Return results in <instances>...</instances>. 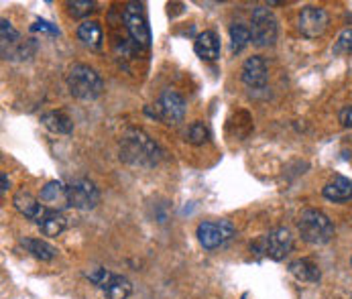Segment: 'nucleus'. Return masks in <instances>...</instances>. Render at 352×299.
Returning <instances> with one entry per match:
<instances>
[{
	"instance_id": "nucleus-24",
	"label": "nucleus",
	"mask_w": 352,
	"mask_h": 299,
	"mask_svg": "<svg viewBox=\"0 0 352 299\" xmlns=\"http://www.w3.org/2000/svg\"><path fill=\"white\" fill-rule=\"evenodd\" d=\"M334 53L342 55V53H352V29H346L338 35L336 43H334Z\"/></svg>"
},
{
	"instance_id": "nucleus-1",
	"label": "nucleus",
	"mask_w": 352,
	"mask_h": 299,
	"mask_svg": "<svg viewBox=\"0 0 352 299\" xmlns=\"http://www.w3.org/2000/svg\"><path fill=\"white\" fill-rule=\"evenodd\" d=\"M120 159L135 167H155L161 159V149L151 137L139 129H129L120 137Z\"/></svg>"
},
{
	"instance_id": "nucleus-25",
	"label": "nucleus",
	"mask_w": 352,
	"mask_h": 299,
	"mask_svg": "<svg viewBox=\"0 0 352 299\" xmlns=\"http://www.w3.org/2000/svg\"><path fill=\"white\" fill-rule=\"evenodd\" d=\"M69 8H72V14L74 16H86L94 10V2L90 0H76V2H69Z\"/></svg>"
},
{
	"instance_id": "nucleus-8",
	"label": "nucleus",
	"mask_w": 352,
	"mask_h": 299,
	"mask_svg": "<svg viewBox=\"0 0 352 299\" xmlns=\"http://www.w3.org/2000/svg\"><path fill=\"white\" fill-rule=\"evenodd\" d=\"M67 198H69V206L72 208L92 210L100 201V192L94 186V181L86 179V177H78V179H74L67 186Z\"/></svg>"
},
{
	"instance_id": "nucleus-5",
	"label": "nucleus",
	"mask_w": 352,
	"mask_h": 299,
	"mask_svg": "<svg viewBox=\"0 0 352 299\" xmlns=\"http://www.w3.org/2000/svg\"><path fill=\"white\" fill-rule=\"evenodd\" d=\"M277 19L267 6H256L252 10L251 19V35L252 43L258 47L273 45L277 41Z\"/></svg>"
},
{
	"instance_id": "nucleus-9",
	"label": "nucleus",
	"mask_w": 352,
	"mask_h": 299,
	"mask_svg": "<svg viewBox=\"0 0 352 299\" xmlns=\"http://www.w3.org/2000/svg\"><path fill=\"white\" fill-rule=\"evenodd\" d=\"M234 234V226L230 220H218V222H200L198 224V241L204 249L212 250L224 245Z\"/></svg>"
},
{
	"instance_id": "nucleus-12",
	"label": "nucleus",
	"mask_w": 352,
	"mask_h": 299,
	"mask_svg": "<svg viewBox=\"0 0 352 299\" xmlns=\"http://www.w3.org/2000/svg\"><path fill=\"white\" fill-rule=\"evenodd\" d=\"M35 222H37V226L41 228V232H43L45 236H57V234H61V232L65 230V226H67L63 214H61L59 210H51L47 206H45V210L41 212V216H39Z\"/></svg>"
},
{
	"instance_id": "nucleus-13",
	"label": "nucleus",
	"mask_w": 352,
	"mask_h": 299,
	"mask_svg": "<svg viewBox=\"0 0 352 299\" xmlns=\"http://www.w3.org/2000/svg\"><path fill=\"white\" fill-rule=\"evenodd\" d=\"M41 201H43V206H47L51 210H61V208L69 206L67 186H63L61 181H50L41 190Z\"/></svg>"
},
{
	"instance_id": "nucleus-28",
	"label": "nucleus",
	"mask_w": 352,
	"mask_h": 299,
	"mask_svg": "<svg viewBox=\"0 0 352 299\" xmlns=\"http://www.w3.org/2000/svg\"><path fill=\"white\" fill-rule=\"evenodd\" d=\"M338 118H340L342 126H346V129H352V104H351V106H344V108L340 110Z\"/></svg>"
},
{
	"instance_id": "nucleus-10",
	"label": "nucleus",
	"mask_w": 352,
	"mask_h": 299,
	"mask_svg": "<svg viewBox=\"0 0 352 299\" xmlns=\"http://www.w3.org/2000/svg\"><path fill=\"white\" fill-rule=\"evenodd\" d=\"M328 25H330V16L322 6H305V8H302L300 19H298V27H300V33L303 37H307V39L322 37L326 33Z\"/></svg>"
},
{
	"instance_id": "nucleus-16",
	"label": "nucleus",
	"mask_w": 352,
	"mask_h": 299,
	"mask_svg": "<svg viewBox=\"0 0 352 299\" xmlns=\"http://www.w3.org/2000/svg\"><path fill=\"white\" fill-rule=\"evenodd\" d=\"M324 198L330 201H349L352 198V181L344 175H336L326 184Z\"/></svg>"
},
{
	"instance_id": "nucleus-27",
	"label": "nucleus",
	"mask_w": 352,
	"mask_h": 299,
	"mask_svg": "<svg viewBox=\"0 0 352 299\" xmlns=\"http://www.w3.org/2000/svg\"><path fill=\"white\" fill-rule=\"evenodd\" d=\"M31 31H45V33H51V35H59V31L47 23V21H35V25L31 27Z\"/></svg>"
},
{
	"instance_id": "nucleus-30",
	"label": "nucleus",
	"mask_w": 352,
	"mask_h": 299,
	"mask_svg": "<svg viewBox=\"0 0 352 299\" xmlns=\"http://www.w3.org/2000/svg\"><path fill=\"white\" fill-rule=\"evenodd\" d=\"M351 263H352V258H351Z\"/></svg>"
},
{
	"instance_id": "nucleus-17",
	"label": "nucleus",
	"mask_w": 352,
	"mask_h": 299,
	"mask_svg": "<svg viewBox=\"0 0 352 299\" xmlns=\"http://www.w3.org/2000/svg\"><path fill=\"white\" fill-rule=\"evenodd\" d=\"M289 273L303 283H318L320 281V267L309 258H298L289 265Z\"/></svg>"
},
{
	"instance_id": "nucleus-2",
	"label": "nucleus",
	"mask_w": 352,
	"mask_h": 299,
	"mask_svg": "<svg viewBox=\"0 0 352 299\" xmlns=\"http://www.w3.org/2000/svg\"><path fill=\"white\" fill-rule=\"evenodd\" d=\"M298 230L302 234V239L309 245H326L332 241L334 236V224L332 220L320 212V210H303L298 220Z\"/></svg>"
},
{
	"instance_id": "nucleus-18",
	"label": "nucleus",
	"mask_w": 352,
	"mask_h": 299,
	"mask_svg": "<svg viewBox=\"0 0 352 299\" xmlns=\"http://www.w3.org/2000/svg\"><path fill=\"white\" fill-rule=\"evenodd\" d=\"M78 39L90 47V49H100L102 47V29L98 23L94 21H84L80 27H78Z\"/></svg>"
},
{
	"instance_id": "nucleus-29",
	"label": "nucleus",
	"mask_w": 352,
	"mask_h": 299,
	"mask_svg": "<svg viewBox=\"0 0 352 299\" xmlns=\"http://www.w3.org/2000/svg\"><path fill=\"white\" fill-rule=\"evenodd\" d=\"M0 184H2V188H0V192L2 194H6V190H8V177H6V173H0Z\"/></svg>"
},
{
	"instance_id": "nucleus-4",
	"label": "nucleus",
	"mask_w": 352,
	"mask_h": 299,
	"mask_svg": "<svg viewBox=\"0 0 352 299\" xmlns=\"http://www.w3.org/2000/svg\"><path fill=\"white\" fill-rule=\"evenodd\" d=\"M292 249H294V236L287 228H275L252 245V250L256 254H265L273 261H283L292 252Z\"/></svg>"
},
{
	"instance_id": "nucleus-6",
	"label": "nucleus",
	"mask_w": 352,
	"mask_h": 299,
	"mask_svg": "<svg viewBox=\"0 0 352 299\" xmlns=\"http://www.w3.org/2000/svg\"><path fill=\"white\" fill-rule=\"evenodd\" d=\"M122 21L126 25V31L131 33V37L143 45V47H149L151 45V29H149V23L145 19V12H143V6L137 4V2H129L122 10Z\"/></svg>"
},
{
	"instance_id": "nucleus-21",
	"label": "nucleus",
	"mask_w": 352,
	"mask_h": 299,
	"mask_svg": "<svg viewBox=\"0 0 352 299\" xmlns=\"http://www.w3.org/2000/svg\"><path fill=\"white\" fill-rule=\"evenodd\" d=\"M251 41V29H249L247 25L236 23V25L230 27V49H232V53H241Z\"/></svg>"
},
{
	"instance_id": "nucleus-22",
	"label": "nucleus",
	"mask_w": 352,
	"mask_h": 299,
	"mask_svg": "<svg viewBox=\"0 0 352 299\" xmlns=\"http://www.w3.org/2000/svg\"><path fill=\"white\" fill-rule=\"evenodd\" d=\"M23 247L29 250L33 256L41 258V261H51L57 254V249L53 245L45 243V241H39V239H25L23 241Z\"/></svg>"
},
{
	"instance_id": "nucleus-15",
	"label": "nucleus",
	"mask_w": 352,
	"mask_h": 299,
	"mask_svg": "<svg viewBox=\"0 0 352 299\" xmlns=\"http://www.w3.org/2000/svg\"><path fill=\"white\" fill-rule=\"evenodd\" d=\"M12 203H14V208H16L23 216H27V218H31V220H37V218L41 216V212L45 210V206H43L39 199L35 198L31 192H25V190H21V192L12 198Z\"/></svg>"
},
{
	"instance_id": "nucleus-3",
	"label": "nucleus",
	"mask_w": 352,
	"mask_h": 299,
	"mask_svg": "<svg viewBox=\"0 0 352 299\" xmlns=\"http://www.w3.org/2000/svg\"><path fill=\"white\" fill-rule=\"evenodd\" d=\"M67 88L78 100H96L102 94V78L96 69L78 63L67 71Z\"/></svg>"
},
{
	"instance_id": "nucleus-11",
	"label": "nucleus",
	"mask_w": 352,
	"mask_h": 299,
	"mask_svg": "<svg viewBox=\"0 0 352 299\" xmlns=\"http://www.w3.org/2000/svg\"><path fill=\"white\" fill-rule=\"evenodd\" d=\"M267 80H269V69H267V63L263 57L258 55H252L245 61L243 65V82L245 86H249L252 90H261L267 86Z\"/></svg>"
},
{
	"instance_id": "nucleus-26",
	"label": "nucleus",
	"mask_w": 352,
	"mask_h": 299,
	"mask_svg": "<svg viewBox=\"0 0 352 299\" xmlns=\"http://www.w3.org/2000/svg\"><path fill=\"white\" fill-rule=\"evenodd\" d=\"M110 277H112V273L106 271V269H96V271H92V273L88 275V279H90L94 285H98L100 289H104V285L110 281Z\"/></svg>"
},
{
	"instance_id": "nucleus-23",
	"label": "nucleus",
	"mask_w": 352,
	"mask_h": 299,
	"mask_svg": "<svg viewBox=\"0 0 352 299\" xmlns=\"http://www.w3.org/2000/svg\"><path fill=\"white\" fill-rule=\"evenodd\" d=\"M188 137H190V143L192 145H204L208 139H210V131H208V126L204 124V122H194L192 126H190V133H188Z\"/></svg>"
},
{
	"instance_id": "nucleus-20",
	"label": "nucleus",
	"mask_w": 352,
	"mask_h": 299,
	"mask_svg": "<svg viewBox=\"0 0 352 299\" xmlns=\"http://www.w3.org/2000/svg\"><path fill=\"white\" fill-rule=\"evenodd\" d=\"M41 122H43L50 131L57 133V135H69V133L74 131L72 118L65 116L63 112H47V114L41 116Z\"/></svg>"
},
{
	"instance_id": "nucleus-7",
	"label": "nucleus",
	"mask_w": 352,
	"mask_h": 299,
	"mask_svg": "<svg viewBox=\"0 0 352 299\" xmlns=\"http://www.w3.org/2000/svg\"><path fill=\"white\" fill-rule=\"evenodd\" d=\"M147 112L155 118H159V120H165L169 124H177L186 116V100L182 98L177 92L167 90V92L161 94L159 102L155 104V110L147 108Z\"/></svg>"
},
{
	"instance_id": "nucleus-19",
	"label": "nucleus",
	"mask_w": 352,
	"mask_h": 299,
	"mask_svg": "<svg viewBox=\"0 0 352 299\" xmlns=\"http://www.w3.org/2000/svg\"><path fill=\"white\" fill-rule=\"evenodd\" d=\"M102 291L106 294V298L108 299H126L133 294V285H131V281H129L126 277L114 275V273H112L110 281L104 285Z\"/></svg>"
},
{
	"instance_id": "nucleus-14",
	"label": "nucleus",
	"mask_w": 352,
	"mask_h": 299,
	"mask_svg": "<svg viewBox=\"0 0 352 299\" xmlns=\"http://www.w3.org/2000/svg\"><path fill=\"white\" fill-rule=\"evenodd\" d=\"M194 49H196V53L200 55L201 59H206V61H214V59H218V57H220V49H222V45H220V37H218L214 31H204V33L198 35Z\"/></svg>"
}]
</instances>
